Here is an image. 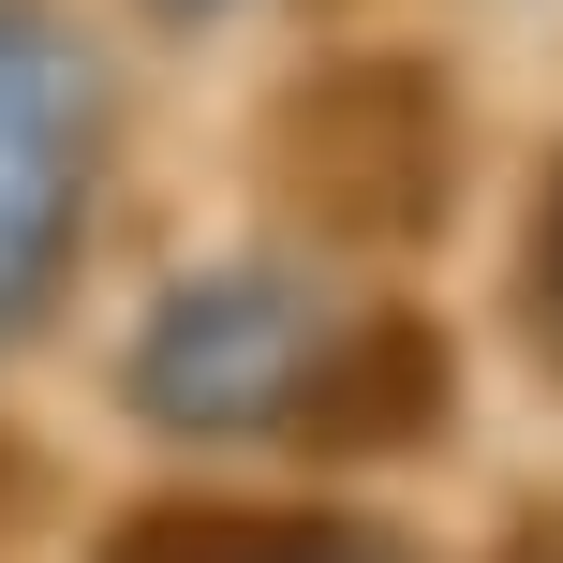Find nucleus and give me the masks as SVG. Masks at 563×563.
<instances>
[{"instance_id":"f257e3e1","label":"nucleus","mask_w":563,"mask_h":563,"mask_svg":"<svg viewBox=\"0 0 563 563\" xmlns=\"http://www.w3.org/2000/svg\"><path fill=\"white\" fill-rule=\"evenodd\" d=\"M89 194V75L45 15H0V327L45 297Z\"/></svg>"}]
</instances>
